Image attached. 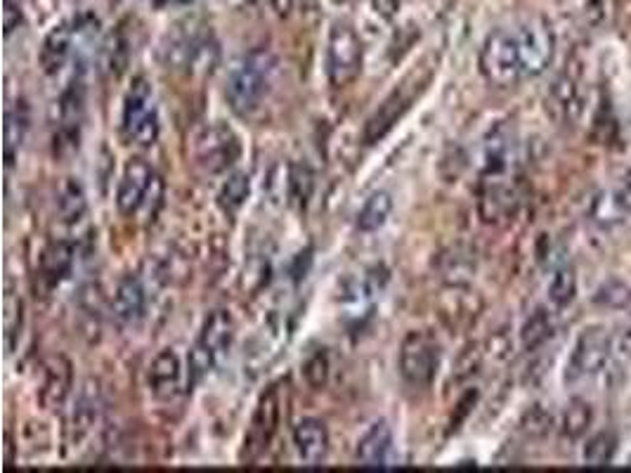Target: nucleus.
Instances as JSON below:
<instances>
[{
    "label": "nucleus",
    "mask_w": 631,
    "mask_h": 473,
    "mask_svg": "<svg viewBox=\"0 0 631 473\" xmlns=\"http://www.w3.org/2000/svg\"><path fill=\"white\" fill-rule=\"evenodd\" d=\"M523 426H525V431L532 433V436H544L551 426V414H546L544 410H539L537 407V410H532L528 417H525Z\"/></svg>",
    "instance_id": "ea45409f"
},
{
    "label": "nucleus",
    "mask_w": 631,
    "mask_h": 473,
    "mask_svg": "<svg viewBox=\"0 0 631 473\" xmlns=\"http://www.w3.org/2000/svg\"><path fill=\"white\" fill-rule=\"evenodd\" d=\"M546 109L558 123H575L584 112V88L580 74L568 69L554 81L546 97Z\"/></svg>",
    "instance_id": "dca6fc26"
},
{
    "label": "nucleus",
    "mask_w": 631,
    "mask_h": 473,
    "mask_svg": "<svg viewBox=\"0 0 631 473\" xmlns=\"http://www.w3.org/2000/svg\"><path fill=\"white\" fill-rule=\"evenodd\" d=\"M249 194H251L249 173L237 171V173H232V176L225 180L223 187H220L218 204L223 206L227 213H237L246 204Z\"/></svg>",
    "instance_id": "2f4dec72"
},
{
    "label": "nucleus",
    "mask_w": 631,
    "mask_h": 473,
    "mask_svg": "<svg viewBox=\"0 0 631 473\" xmlns=\"http://www.w3.org/2000/svg\"><path fill=\"white\" fill-rule=\"evenodd\" d=\"M81 34V19L76 22H62L45 36L41 45V53H38V62L45 74H57L62 71L64 64L69 62L71 53H74V41Z\"/></svg>",
    "instance_id": "a211bd4d"
},
{
    "label": "nucleus",
    "mask_w": 631,
    "mask_h": 473,
    "mask_svg": "<svg viewBox=\"0 0 631 473\" xmlns=\"http://www.w3.org/2000/svg\"><path fill=\"white\" fill-rule=\"evenodd\" d=\"M100 419V386L97 381H86V386L81 388L76 398V407L71 412L69 421V436L71 443H81L83 438L93 431V426Z\"/></svg>",
    "instance_id": "4be33fe9"
},
{
    "label": "nucleus",
    "mask_w": 631,
    "mask_h": 473,
    "mask_svg": "<svg viewBox=\"0 0 631 473\" xmlns=\"http://www.w3.org/2000/svg\"><path fill=\"white\" fill-rule=\"evenodd\" d=\"M596 303L603 308H613L622 310L631 306V289L620 280H610L606 284H601L596 291Z\"/></svg>",
    "instance_id": "e433bc0d"
},
{
    "label": "nucleus",
    "mask_w": 631,
    "mask_h": 473,
    "mask_svg": "<svg viewBox=\"0 0 631 473\" xmlns=\"http://www.w3.org/2000/svg\"><path fill=\"white\" fill-rule=\"evenodd\" d=\"M390 211H393V197L386 190L374 192L367 202L362 204L357 213V230L360 232H376L388 223Z\"/></svg>",
    "instance_id": "c85d7f7f"
},
{
    "label": "nucleus",
    "mask_w": 631,
    "mask_h": 473,
    "mask_svg": "<svg viewBox=\"0 0 631 473\" xmlns=\"http://www.w3.org/2000/svg\"><path fill=\"white\" fill-rule=\"evenodd\" d=\"M282 405V384H272L268 391L260 395L256 412L251 417V426L244 436L242 457L246 462H256L268 450V445L279 429V421H282Z\"/></svg>",
    "instance_id": "ddd939ff"
},
{
    "label": "nucleus",
    "mask_w": 631,
    "mask_h": 473,
    "mask_svg": "<svg viewBox=\"0 0 631 473\" xmlns=\"http://www.w3.org/2000/svg\"><path fill=\"white\" fill-rule=\"evenodd\" d=\"M546 294H549V303L554 308L570 306V303L575 301V296H577V275H575V270H572L570 265H563V268H558L554 272V277H551Z\"/></svg>",
    "instance_id": "473e14b6"
},
{
    "label": "nucleus",
    "mask_w": 631,
    "mask_h": 473,
    "mask_svg": "<svg viewBox=\"0 0 631 473\" xmlns=\"http://www.w3.org/2000/svg\"><path fill=\"white\" fill-rule=\"evenodd\" d=\"M86 109V86L74 79L60 97V126L55 131V157H67L78 149L81 140V121Z\"/></svg>",
    "instance_id": "2eb2a0df"
},
{
    "label": "nucleus",
    "mask_w": 631,
    "mask_h": 473,
    "mask_svg": "<svg viewBox=\"0 0 631 473\" xmlns=\"http://www.w3.org/2000/svg\"><path fill=\"white\" fill-rule=\"evenodd\" d=\"M161 194H164V183H161L159 173L145 159L135 157L128 161L121 173L119 190H116V209L121 216L133 218L140 211L152 209V204H159Z\"/></svg>",
    "instance_id": "0eeeda50"
},
{
    "label": "nucleus",
    "mask_w": 631,
    "mask_h": 473,
    "mask_svg": "<svg viewBox=\"0 0 631 473\" xmlns=\"http://www.w3.org/2000/svg\"><path fill=\"white\" fill-rule=\"evenodd\" d=\"M478 67L483 79L497 88H511L516 86V83L525 81L516 31L494 29L492 34L485 38L483 48H480Z\"/></svg>",
    "instance_id": "423d86ee"
},
{
    "label": "nucleus",
    "mask_w": 631,
    "mask_h": 473,
    "mask_svg": "<svg viewBox=\"0 0 631 473\" xmlns=\"http://www.w3.org/2000/svg\"><path fill=\"white\" fill-rule=\"evenodd\" d=\"M615 351L622 355V358H631V325L624 327V332L617 336L615 341Z\"/></svg>",
    "instance_id": "37998d69"
},
{
    "label": "nucleus",
    "mask_w": 631,
    "mask_h": 473,
    "mask_svg": "<svg viewBox=\"0 0 631 473\" xmlns=\"http://www.w3.org/2000/svg\"><path fill=\"white\" fill-rule=\"evenodd\" d=\"M74 388V367L67 355H50L43 365L41 405L45 410H60Z\"/></svg>",
    "instance_id": "f3484780"
},
{
    "label": "nucleus",
    "mask_w": 631,
    "mask_h": 473,
    "mask_svg": "<svg viewBox=\"0 0 631 473\" xmlns=\"http://www.w3.org/2000/svg\"><path fill=\"white\" fill-rule=\"evenodd\" d=\"M428 81H431V76H421L419 74H409L405 81L400 83V86H395L390 93L383 97V102L379 107L374 109L372 114H369V119L364 121V128H362V138L367 145H376V142H381L386 135L393 131L398 123L405 119V114L412 109V105L416 100H419V95L424 93Z\"/></svg>",
    "instance_id": "20e7f679"
},
{
    "label": "nucleus",
    "mask_w": 631,
    "mask_h": 473,
    "mask_svg": "<svg viewBox=\"0 0 631 473\" xmlns=\"http://www.w3.org/2000/svg\"><path fill=\"white\" fill-rule=\"evenodd\" d=\"M516 31L518 41V53L520 62H523V74L525 79H535V76L544 74L551 67L556 55V36L554 29L549 27V22L544 19H528Z\"/></svg>",
    "instance_id": "f8f14e48"
},
{
    "label": "nucleus",
    "mask_w": 631,
    "mask_h": 473,
    "mask_svg": "<svg viewBox=\"0 0 631 473\" xmlns=\"http://www.w3.org/2000/svg\"><path fill=\"white\" fill-rule=\"evenodd\" d=\"M440 367V346L431 334L409 332L400 343V374L409 386L426 388L433 384Z\"/></svg>",
    "instance_id": "9b49d317"
},
{
    "label": "nucleus",
    "mask_w": 631,
    "mask_h": 473,
    "mask_svg": "<svg viewBox=\"0 0 631 473\" xmlns=\"http://www.w3.org/2000/svg\"><path fill=\"white\" fill-rule=\"evenodd\" d=\"M29 107L24 100H17L5 109V161L12 166L17 152L22 149L26 133H29Z\"/></svg>",
    "instance_id": "bb28decb"
},
{
    "label": "nucleus",
    "mask_w": 631,
    "mask_h": 473,
    "mask_svg": "<svg viewBox=\"0 0 631 473\" xmlns=\"http://www.w3.org/2000/svg\"><path fill=\"white\" fill-rule=\"evenodd\" d=\"M364 62V48L348 22H334L327 38V79L334 88H348L357 81Z\"/></svg>",
    "instance_id": "1a4fd4ad"
},
{
    "label": "nucleus",
    "mask_w": 631,
    "mask_h": 473,
    "mask_svg": "<svg viewBox=\"0 0 631 473\" xmlns=\"http://www.w3.org/2000/svg\"><path fill=\"white\" fill-rule=\"evenodd\" d=\"M615 190H617V194H620V197L624 199V204H627L629 209H631V168H627V171L622 173L620 183L615 185Z\"/></svg>",
    "instance_id": "79ce46f5"
},
{
    "label": "nucleus",
    "mask_w": 631,
    "mask_h": 473,
    "mask_svg": "<svg viewBox=\"0 0 631 473\" xmlns=\"http://www.w3.org/2000/svg\"><path fill=\"white\" fill-rule=\"evenodd\" d=\"M234 332H237V325H234V317L230 310H213V313L206 317L204 327H201L199 332V339L190 351V360H187L192 384H199L201 379L208 377V374L213 372V367L220 362V358L230 351Z\"/></svg>",
    "instance_id": "39448f33"
},
{
    "label": "nucleus",
    "mask_w": 631,
    "mask_h": 473,
    "mask_svg": "<svg viewBox=\"0 0 631 473\" xmlns=\"http://www.w3.org/2000/svg\"><path fill=\"white\" fill-rule=\"evenodd\" d=\"M74 258H76V249L71 242H50L43 249L41 254V277L50 287L60 284L62 280H67L71 268H74Z\"/></svg>",
    "instance_id": "a878e982"
},
{
    "label": "nucleus",
    "mask_w": 631,
    "mask_h": 473,
    "mask_svg": "<svg viewBox=\"0 0 631 473\" xmlns=\"http://www.w3.org/2000/svg\"><path fill=\"white\" fill-rule=\"evenodd\" d=\"M518 202V190L509 180V173H485L478 190V216L483 223H504L516 213Z\"/></svg>",
    "instance_id": "4468645a"
},
{
    "label": "nucleus",
    "mask_w": 631,
    "mask_h": 473,
    "mask_svg": "<svg viewBox=\"0 0 631 473\" xmlns=\"http://www.w3.org/2000/svg\"><path fill=\"white\" fill-rule=\"evenodd\" d=\"M551 332H554L551 315L546 313L544 308H539L525 320V325L520 327V343H523L525 351H537L542 343L551 339Z\"/></svg>",
    "instance_id": "7c9ffc66"
},
{
    "label": "nucleus",
    "mask_w": 631,
    "mask_h": 473,
    "mask_svg": "<svg viewBox=\"0 0 631 473\" xmlns=\"http://www.w3.org/2000/svg\"><path fill=\"white\" fill-rule=\"evenodd\" d=\"M591 421H594V412H591V407L584 403V400H572L563 412V421H561L563 436L568 440L582 438L584 433L589 431Z\"/></svg>",
    "instance_id": "72a5a7b5"
},
{
    "label": "nucleus",
    "mask_w": 631,
    "mask_h": 473,
    "mask_svg": "<svg viewBox=\"0 0 631 473\" xmlns=\"http://www.w3.org/2000/svg\"><path fill=\"white\" fill-rule=\"evenodd\" d=\"M57 213L69 225H76L88 213L86 192H83V185L76 178L62 180L60 190H57Z\"/></svg>",
    "instance_id": "cd10ccee"
},
{
    "label": "nucleus",
    "mask_w": 631,
    "mask_h": 473,
    "mask_svg": "<svg viewBox=\"0 0 631 473\" xmlns=\"http://www.w3.org/2000/svg\"><path fill=\"white\" fill-rule=\"evenodd\" d=\"M296 455L305 466H320L329 455V431L320 419H303L294 429Z\"/></svg>",
    "instance_id": "aec40b11"
},
{
    "label": "nucleus",
    "mask_w": 631,
    "mask_h": 473,
    "mask_svg": "<svg viewBox=\"0 0 631 473\" xmlns=\"http://www.w3.org/2000/svg\"><path fill=\"white\" fill-rule=\"evenodd\" d=\"M315 192V173L308 164H291L286 168V197L289 202L305 206Z\"/></svg>",
    "instance_id": "c756f323"
},
{
    "label": "nucleus",
    "mask_w": 631,
    "mask_h": 473,
    "mask_svg": "<svg viewBox=\"0 0 631 473\" xmlns=\"http://www.w3.org/2000/svg\"><path fill=\"white\" fill-rule=\"evenodd\" d=\"M275 57L270 50L258 48L244 55L227 74L225 97L234 114L249 116L263 105L268 95L272 74H275Z\"/></svg>",
    "instance_id": "f257e3e1"
},
{
    "label": "nucleus",
    "mask_w": 631,
    "mask_h": 473,
    "mask_svg": "<svg viewBox=\"0 0 631 473\" xmlns=\"http://www.w3.org/2000/svg\"><path fill=\"white\" fill-rule=\"evenodd\" d=\"M615 443H617L615 436H610V433H606V431L591 436L587 440V445H584V452H582L584 464L587 466H608L615 457V447H617Z\"/></svg>",
    "instance_id": "c9c22d12"
},
{
    "label": "nucleus",
    "mask_w": 631,
    "mask_h": 473,
    "mask_svg": "<svg viewBox=\"0 0 631 473\" xmlns=\"http://www.w3.org/2000/svg\"><path fill=\"white\" fill-rule=\"evenodd\" d=\"M161 62L173 71L204 74L216 67L218 43L201 27H178L161 45Z\"/></svg>",
    "instance_id": "f03ea898"
},
{
    "label": "nucleus",
    "mask_w": 631,
    "mask_h": 473,
    "mask_svg": "<svg viewBox=\"0 0 631 473\" xmlns=\"http://www.w3.org/2000/svg\"><path fill=\"white\" fill-rule=\"evenodd\" d=\"M182 386V362L173 348L156 355L149 367V391L159 400H173Z\"/></svg>",
    "instance_id": "6ab92c4d"
},
{
    "label": "nucleus",
    "mask_w": 631,
    "mask_h": 473,
    "mask_svg": "<svg viewBox=\"0 0 631 473\" xmlns=\"http://www.w3.org/2000/svg\"><path fill=\"white\" fill-rule=\"evenodd\" d=\"M5 36H10L12 31L19 29V24H22V10H19V5L15 3V0H5Z\"/></svg>",
    "instance_id": "a19ab883"
},
{
    "label": "nucleus",
    "mask_w": 631,
    "mask_h": 473,
    "mask_svg": "<svg viewBox=\"0 0 631 473\" xmlns=\"http://www.w3.org/2000/svg\"><path fill=\"white\" fill-rule=\"evenodd\" d=\"M190 147L194 166H199L208 176L227 173L242 157V140L234 133V128L223 121L206 123L204 128H199L192 135Z\"/></svg>",
    "instance_id": "7ed1b4c3"
},
{
    "label": "nucleus",
    "mask_w": 631,
    "mask_h": 473,
    "mask_svg": "<svg viewBox=\"0 0 631 473\" xmlns=\"http://www.w3.org/2000/svg\"><path fill=\"white\" fill-rule=\"evenodd\" d=\"M3 327H5V343H8V348L12 351L15 348V341L17 336L22 334V317H24V303L22 298H19V294L15 289L10 287L5 289V301H3Z\"/></svg>",
    "instance_id": "f704fd0d"
},
{
    "label": "nucleus",
    "mask_w": 631,
    "mask_h": 473,
    "mask_svg": "<svg viewBox=\"0 0 631 473\" xmlns=\"http://www.w3.org/2000/svg\"><path fill=\"white\" fill-rule=\"evenodd\" d=\"M121 131L130 145L152 147L159 140V112H156L152 88L142 79H135L123 102Z\"/></svg>",
    "instance_id": "6e6552de"
},
{
    "label": "nucleus",
    "mask_w": 631,
    "mask_h": 473,
    "mask_svg": "<svg viewBox=\"0 0 631 473\" xmlns=\"http://www.w3.org/2000/svg\"><path fill=\"white\" fill-rule=\"evenodd\" d=\"M152 3H156V5H187V3H192V0H152Z\"/></svg>",
    "instance_id": "c03bdc74"
},
{
    "label": "nucleus",
    "mask_w": 631,
    "mask_h": 473,
    "mask_svg": "<svg viewBox=\"0 0 631 473\" xmlns=\"http://www.w3.org/2000/svg\"><path fill=\"white\" fill-rule=\"evenodd\" d=\"M589 216L596 225L610 230L627 223L631 218V209L624 204V199L617 194L615 187H610V190H601L594 194V199L589 204Z\"/></svg>",
    "instance_id": "393cba45"
},
{
    "label": "nucleus",
    "mask_w": 631,
    "mask_h": 473,
    "mask_svg": "<svg viewBox=\"0 0 631 473\" xmlns=\"http://www.w3.org/2000/svg\"><path fill=\"white\" fill-rule=\"evenodd\" d=\"M147 308V291L138 275H126L114 291L112 310L114 317L123 325H133L145 315Z\"/></svg>",
    "instance_id": "412c9836"
},
{
    "label": "nucleus",
    "mask_w": 631,
    "mask_h": 473,
    "mask_svg": "<svg viewBox=\"0 0 631 473\" xmlns=\"http://www.w3.org/2000/svg\"><path fill=\"white\" fill-rule=\"evenodd\" d=\"M615 341L603 327H587L577 336L575 348H572L568 367H565V381L568 384H580L584 379L601 374L613 358Z\"/></svg>",
    "instance_id": "9d476101"
},
{
    "label": "nucleus",
    "mask_w": 631,
    "mask_h": 473,
    "mask_svg": "<svg viewBox=\"0 0 631 473\" xmlns=\"http://www.w3.org/2000/svg\"><path fill=\"white\" fill-rule=\"evenodd\" d=\"M476 268H478L476 251L461 244L450 246V249L442 251L438 258L440 277L450 284V287H466V284L471 282Z\"/></svg>",
    "instance_id": "5701e85b"
},
{
    "label": "nucleus",
    "mask_w": 631,
    "mask_h": 473,
    "mask_svg": "<svg viewBox=\"0 0 631 473\" xmlns=\"http://www.w3.org/2000/svg\"><path fill=\"white\" fill-rule=\"evenodd\" d=\"M390 452H393V431L386 421H376L357 443V462L372 469L386 466Z\"/></svg>",
    "instance_id": "b1692460"
},
{
    "label": "nucleus",
    "mask_w": 631,
    "mask_h": 473,
    "mask_svg": "<svg viewBox=\"0 0 631 473\" xmlns=\"http://www.w3.org/2000/svg\"><path fill=\"white\" fill-rule=\"evenodd\" d=\"M128 62V50H126V38L119 31V34L109 36V41L104 43V67L116 69V74H121L123 67Z\"/></svg>",
    "instance_id": "58836bf2"
},
{
    "label": "nucleus",
    "mask_w": 631,
    "mask_h": 473,
    "mask_svg": "<svg viewBox=\"0 0 631 473\" xmlns=\"http://www.w3.org/2000/svg\"><path fill=\"white\" fill-rule=\"evenodd\" d=\"M303 379L312 391H322L329 381V355L324 351L312 353L303 365Z\"/></svg>",
    "instance_id": "4c0bfd02"
}]
</instances>
